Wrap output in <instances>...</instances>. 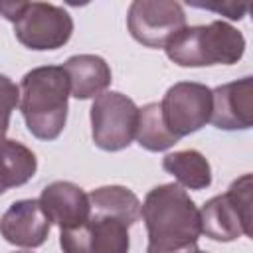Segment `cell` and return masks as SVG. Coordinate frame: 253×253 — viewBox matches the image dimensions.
<instances>
[{"label":"cell","instance_id":"7c38bea8","mask_svg":"<svg viewBox=\"0 0 253 253\" xmlns=\"http://www.w3.org/2000/svg\"><path fill=\"white\" fill-rule=\"evenodd\" d=\"M40 206L47 215L49 223L59 229H69L81 225L91 215L89 196L73 182H51L42 190Z\"/></svg>","mask_w":253,"mask_h":253},{"label":"cell","instance_id":"3957f363","mask_svg":"<svg viewBox=\"0 0 253 253\" xmlns=\"http://www.w3.org/2000/svg\"><path fill=\"white\" fill-rule=\"evenodd\" d=\"M164 49L168 59L180 67L233 65L245 53V38L227 22L215 20L208 26H186Z\"/></svg>","mask_w":253,"mask_h":253},{"label":"cell","instance_id":"6da1fadb","mask_svg":"<svg viewBox=\"0 0 253 253\" xmlns=\"http://www.w3.org/2000/svg\"><path fill=\"white\" fill-rule=\"evenodd\" d=\"M140 217L148 231L146 253H186L198 247L200 210L182 186L152 188L140 204Z\"/></svg>","mask_w":253,"mask_h":253},{"label":"cell","instance_id":"4fadbf2b","mask_svg":"<svg viewBox=\"0 0 253 253\" xmlns=\"http://www.w3.org/2000/svg\"><path fill=\"white\" fill-rule=\"evenodd\" d=\"M63 69L69 77V93L75 99H95L111 85V67L109 63L93 53L71 55Z\"/></svg>","mask_w":253,"mask_h":253},{"label":"cell","instance_id":"7a4b0ae2","mask_svg":"<svg viewBox=\"0 0 253 253\" xmlns=\"http://www.w3.org/2000/svg\"><path fill=\"white\" fill-rule=\"evenodd\" d=\"M69 77L63 65L34 67L22 77L20 111L28 130L40 140H55L67 121Z\"/></svg>","mask_w":253,"mask_h":253},{"label":"cell","instance_id":"8fae6325","mask_svg":"<svg viewBox=\"0 0 253 253\" xmlns=\"http://www.w3.org/2000/svg\"><path fill=\"white\" fill-rule=\"evenodd\" d=\"M49 219L40 200H18L0 217V235L18 247H40L47 239Z\"/></svg>","mask_w":253,"mask_h":253},{"label":"cell","instance_id":"ac0fdd59","mask_svg":"<svg viewBox=\"0 0 253 253\" xmlns=\"http://www.w3.org/2000/svg\"><path fill=\"white\" fill-rule=\"evenodd\" d=\"M20 105V87L0 73V142L6 138L10 126V115Z\"/></svg>","mask_w":253,"mask_h":253},{"label":"cell","instance_id":"5b68a950","mask_svg":"<svg viewBox=\"0 0 253 253\" xmlns=\"http://www.w3.org/2000/svg\"><path fill=\"white\" fill-rule=\"evenodd\" d=\"M202 233L213 241L251 235V174L237 178L225 194L213 196L200 210Z\"/></svg>","mask_w":253,"mask_h":253},{"label":"cell","instance_id":"e0dca14e","mask_svg":"<svg viewBox=\"0 0 253 253\" xmlns=\"http://www.w3.org/2000/svg\"><path fill=\"white\" fill-rule=\"evenodd\" d=\"M134 136H136L138 144L150 152L166 150L180 140L164 125L160 103H148L142 109H138V123H136Z\"/></svg>","mask_w":253,"mask_h":253},{"label":"cell","instance_id":"8992f818","mask_svg":"<svg viewBox=\"0 0 253 253\" xmlns=\"http://www.w3.org/2000/svg\"><path fill=\"white\" fill-rule=\"evenodd\" d=\"M138 123V107L119 91H105L91 105V136L93 142L107 152L126 148Z\"/></svg>","mask_w":253,"mask_h":253},{"label":"cell","instance_id":"30bf717a","mask_svg":"<svg viewBox=\"0 0 253 253\" xmlns=\"http://www.w3.org/2000/svg\"><path fill=\"white\" fill-rule=\"evenodd\" d=\"M210 123L221 130H243L253 125V77L223 83L211 91Z\"/></svg>","mask_w":253,"mask_h":253},{"label":"cell","instance_id":"52a82bcc","mask_svg":"<svg viewBox=\"0 0 253 253\" xmlns=\"http://www.w3.org/2000/svg\"><path fill=\"white\" fill-rule=\"evenodd\" d=\"M162 119L168 130L182 138L206 126L211 117V89L204 83L180 81L174 83L162 103H160Z\"/></svg>","mask_w":253,"mask_h":253},{"label":"cell","instance_id":"44dd1931","mask_svg":"<svg viewBox=\"0 0 253 253\" xmlns=\"http://www.w3.org/2000/svg\"><path fill=\"white\" fill-rule=\"evenodd\" d=\"M2 194H4V188H2V186H0V196H2Z\"/></svg>","mask_w":253,"mask_h":253},{"label":"cell","instance_id":"9a60e30c","mask_svg":"<svg viewBox=\"0 0 253 253\" xmlns=\"http://www.w3.org/2000/svg\"><path fill=\"white\" fill-rule=\"evenodd\" d=\"M162 168L172 174L178 186L190 190H204L211 184V166L198 150H178L162 158Z\"/></svg>","mask_w":253,"mask_h":253},{"label":"cell","instance_id":"277c9868","mask_svg":"<svg viewBox=\"0 0 253 253\" xmlns=\"http://www.w3.org/2000/svg\"><path fill=\"white\" fill-rule=\"evenodd\" d=\"M0 14L14 24L18 42L36 51L63 47L73 34L69 12L49 2H0Z\"/></svg>","mask_w":253,"mask_h":253},{"label":"cell","instance_id":"ba28073f","mask_svg":"<svg viewBox=\"0 0 253 253\" xmlns=\"http://www.w3.org/2000/svg\"><path fill=\"white\" fill-rule=\"evenodd\" d=\"M126 26L130 36L146 47H164L186 28V14L172 0H134L128 6Z\"/></svg>","mask_w":253,"mask_h":253},{"label":"cell","instance_id":"9c48e42d","mask_svg":"<svg viewBox=\"0 0 253 253\" xmlns=\"http://www.w3.org/2000/svg\"><path fill=\"white\" fill-rule=\"evenodd\" d=\"M63 253H128V225L113 215L91 213L81 225L61 229Z\"/></svg>","mask_w":253,"mask_h":253},{"label":"cell","instance_id":"2e32d148","mask_svg":"<svg viewBox=\"0 0 253 253\" xmlns=\"http://www.w3.org/2000/svg\"><path fill=\"white\" fill-rule=\"evenodd\" d=\"M38 170L36 154L18 140L0 142V186L4 190L24 186Z\"/></svg>","mask_w":253,"mask_h":253},{"label":"cell","instance_id":"7402d4cb","mask_svg":"<svg viewBox=\"0 0 253 253\" xmlns=\"http://www.w3.org/2000/svg\"><path fill=\"white\" fill-rule=\"evenodd\" d=\"M18 253H30V251H18Z\"/></svg>","mask_w":253,"mask_h":253},{"label":"cell","instance_id":"ffe728a7","mask_svg":"<svg viewBox=\"0 0 253 253\" xmlns=\"http://www.w3.org/2000/svg\"><path fill=\"white\" fill-rule=\"evenodd\" d=\"M186 253H208V251H202V249H198V247H194V249H190V251H186Z\"/></svg>","mask_w":253,"mask_h":253},{"label":"cell","instance_id":"5bb4252c","mask_svg":"<svg viewBox=\"0 0 253 253\" xmlns=\"http://www.w3.org/2000/svg\"><path fill=\"white\" fill-rule=\"evenodd\" d=\"M89 196L91 213H103L123 219L128 227L140 219V200L125 186H101Z\"/></svg>","mask_w":253,"mask_h":253},{"label":"cell","instance_id":"d6986e66","mask_svg":"<svg viewBox=\"0 0 253 253\" xmlns=\"http://www.w3.org/2000/svg\"><path fill=\"white\" fill-rule=\"evenodd\" d=\"M196 6L206 8V10H215L223 16H227L229 20H241L247 12L245 4H231V2H225V4H196Z\"/></svg>","mask_w":253,"mask_h":253}]
</instances>
